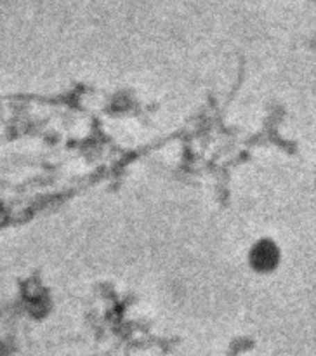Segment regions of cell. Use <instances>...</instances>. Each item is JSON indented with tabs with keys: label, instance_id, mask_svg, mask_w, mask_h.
I'll return each instance as SVG.
<instances>
[{
	"label": "cell",
	"instance_id": "1",
	"mask_svg": "<svg viewBox=\"0 0 316 356\" xmlns=\"http://www.w3.org/2000/svg\"><path fill=\"white\" fill-rule=\"evenodd\" d=\"M253 266H257L259 270H269L278 259V254L274 250V247L271 243H260V245L256 247L253 250Z\"/></svg>",
	"mask_w": 316,
	"mask_h": 356
}]
</instances>
